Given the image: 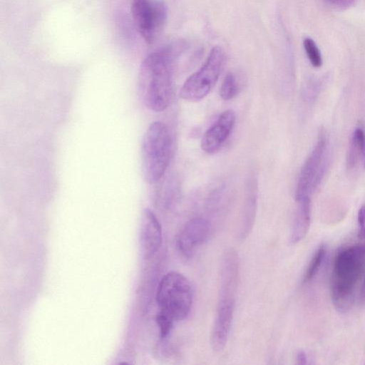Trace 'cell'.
Wrapping results in <instances>:
<instances>
[{"mask_svg": "<svg viewBox=\"0 0 365 365\" xmlns=\"http://www.w3.org/2000/svg\"><path fill=\"white\" fill-rule=\"evenodd\" d=\"M175 56V48L167 45L150 53L140 65V96L145 106L153 112L163 111L170 103Z\"/></svg>", "mask_w": 365, "mask_h": 365, "instance_id": "cell-1", "label": "cell"}, {"mask_svg": "<svg viewBox=\"0 0 365 365\" xmlns=\"http://www.w3.org/2000/svg\"><path fill=\"white\" fill-rule=\"evenodd\" d=\"M364 266V243L341 248L336 254L331 276V298L339 312H346L351 308Z\"/></svg>", "mask_w": 365, "mask_h": 365, "instance_id": "cell-2", "label": "cell"}, {"mask_svg": "<svg viewBox=\"0 0 365 365\" xmlns=\"http://www.w3.org/2000/svg\"><path fill=\"white\" fill-rule=\"evenodd\" d=\"M171 153V138L167 125L160 121L152 123L142 142V168L145 180L157 182L165 174Z\"/></svg>", "mask_w": 365, "mask_h": 365, "instance_id": "cell-3", "label": "cell"}, {"mask_svg": "<svg viewBox=\"0 0 365 365\" xmlns=\"http://www.w3.org/2000/svg\"><path fill=\"white\" fill-rule=\"evenodd\" d=\"M192 298L191 284L182 274L172 271L160 280L156 292L159 312L166 314L175 322L187 316Z\"/></svg>", "mask_w": 365, "mask_h": 365, "instance_id": "cell-4", "label": "cell"}, {"mask_svg": "<svg viewBox=\"0 0 365 365\" xmlns=\"http://www.w3.org/2000/svg\"><path fill=\"white\" fill-rule=\"evenodd\" d=\"M225 60L222 48L220 46L213 47L200 68L184 82L179 93L180 98L195 102L206 97L217 81Z\"/></svg>", "mask_w": 365, "mask_h": 365, "instance_id": "cell-5", "label": "cell"}, {"mask_svg": "<svg viewBox=\"0 0 365 365\" xmlns=\"http://www.w3.org/2000/svg\"><path fill=\"white\" fill-rule=\"evenodd\" d=\"M131 12L141 36L152 43L167 20L165 3L163 0H132Z\"/></svg>", "mask_w": 365, "mask_h": 365, "instance_id": "cell-6", "label": "cell"}, {"mask_svg": "<svg viewBox=\"0 0 365 365\" xmlns=\"http://www.w3.org/2000/svg\"><path fill=\"white\" fill-rule=\"evenodd\" d=\"M327 146L326 137L322 133L299 173L295 191L296 200L310 197L320 182L325 169Z\"/></svg>", "mask_w": 365, "mask_h": 365, "instance_id": "cell-7", "label": "cell"}, {"mask_svg": "<svg viewBox=\"0 0 365 365\" xmlns=\"http://www.w3.org/2000/svg\"><path fill=\"white\" fill-rule=\"evenodd\" d=\"M235 310V296L220 295L212 326L210 344L215 352L222 351L227 343Z\"/></svg>", "mask_w": 365, "mask_h": 365, "instance_id": "cell-8", "label": "cell"}, {"mask_svg": "<svg viewBox=\"0 0 365 365\" xmlns=\"http://www.w3.org/2000/svg\"><path fill=\"white\" fill-rule=\"evenodd\" d=\"M162 244V228L154 212L145 208L142 213L139 232V249L142 257L148 259L159 250Z\"/></svg>", "mask_w": 365, "mask_h": 365, "instance_id": "cell-9", "label": "cell"}, {"mask_svg": "<svg viewBox=\"0 0 365 365\" xmlns=\"http://www.w3.org/2000/svg\"><path fill=\"white\" fill-rule=\"evenodd\" d=\"M211 230L210 222L195 217L186 223L177 239L178 250L186 257H191L196 249L207 238Z\"/></svg>", "mask_w": 365, "mask_h": 365, "instance_id": "cell-10", "label": "cell"}, {"mask_svg": "<svg viewBox=\"0 0 365 365\" xmlns=\"http://www.w3.org/2000/svg\"><path fill=\"white\" fill-rule=\"evenodd\" d=\"M235 118L233 110H227L222 112L203 134L200 143L202 150L210 154L219 150L230 135Z\"/></svg>", "mask_w": 365, "mask_h": 365, "instance_id": "cell-11", "label": "cell"}, {"mask_svg": "<svg viewBox=\"0 0 365 365\" xmlns=\"http://www.w3.org/2000/svg\"><path fill=\"white\" fill-rule=\"evenodd\" d=\"M296 201L297 205L291 232V241L294 244L304 239L308 232L311 222L310 197H306Z\"/></svg>", "mask_w": 365, "mask_h": 365, "instance_id": "cell-12", "label": "cell"}, {"mask_svg": "<svg viewBox=\"0 0 365 365\" xmlns=\"http://www.w3.org/2000/svg\"><path fill=\"white\" fill-rule=\"evenodd\" d=\"M365 148V135L363 130L357 128L353 133L347 155V166L353 168L357 164Z\"/></svg>", "mask_w": 365, "mask_h": 365, "instance_id": "cell-13", "label": "cell"}, {"mask_svg": "<svg viewBox=\"0 0 365 365\" xmlns=\"http://www.w3.org/2000/svg\"><path fill=\"white\" fill-rule=\"evenodd\" d=\"M326 252L327 248L324 245H321L317 249L304 273V282H309L317 274L323 262Z\"/></svg>", "mask_w": 365, "mask_h": 365, "instance_id": "cell-14", "label": "cell"}, {"mask_svg": "<svg viewBox=\"0 0 365 365\" xmlns=\"http://www.w3.org/2000/svg\"><path fill=\"white\" fill-rule=\"evenodd\" d=\"M304 48L311 64L315 68L322 65L321 52L315 41L311 38H305L303 41Z\"/></svg>", "mask_w": 365, "mask_h": 365, "instance_id": "cell-15", "label": "cell"}, {"mask_svg": "<svg viewBox=\"0 0 365 365\" xmlns=\"http://www.w3.org/2000/svg\"><path fill=\"white\" fill-rule=\"evenodd\" d=\"M237 91L238 86L235 76L232 73H227L220 89V97L225 101L231 100L237 95Z\"/></svg>", "mask_w": 365, "mask_h": 365, "instance_id": "cell-16", "label": "cell"}, {"mask_svg": "<svg viewBox=\"0 0 365 365\" xmlns=\"http://www.w3.org/2000/svg\"><path fill=\"white\" fill-rule=\"evenodd\" d=\"M156 322L159 327L160 336L165 338L170 333L175 321L166 314L158 312L156 316Z\"/></svg>", "mask_w": 365, "mask_h": 365, "instance_id": "cell-17", "label": "cell"}, {"mask_svg": "<svg viewBox=\"0 0 365 365\" xmlns=\"http://www.w3.org/2000/svg\"><path fill=\"white\" fill-rule=\"evenodd\" d=\"M324 1L335 9L345 10L352 7L356 0H324Z\"/></svg>", "mask_w": 365, "mask_h": 365, "instance_id": "cell-18", "label": "cell"}, {"mask_svg": "<svg viewBox=\"0 0 365 365\" xmlns=\"http://www.w3.org/2000/svg\"><path fill=\"white\" fill-rule=\"evenodd\" d=\"M357 219L359 235L361 238L365 239V205L359 209Z\"/></svg>", "mask_w": 365, "mask_h": 365, "instance_id": "cell-19", "label": "cell"}, {"mask_svg": "<svg viewBox=\"0 0 365 365\" xmlns=\"http://www.w3.org/2000/svg\"><path fill=\"white\" fill-rule=\"evenodd\" d=\"M297 363L298 364H305L307 363V356L303 351H299L296 356Z\"/></svg>", "mask_w": 365, "mask_h": 365, "instance_id": "cell-20", "label": "cell"}, {"mask_svg": "<svg viewBox=\"0 0 365 365\" xmlns=\"http://www.w3.org/2000/svg\"><path fill=\"white\" fill-rule=\"evenodd\" d=\"M359 302L361 304H365V274L363 283L360 289V293L359 295Z\"/></svg>", "mask_w": 365, "mask_h": 365, "instance_id": "cell-21", "label": "cell"}, {"mask_svg": "<svg viewBox=\"0 0 365 365\" xmlns=\"http://www.w3.org/2000/svg\"><path fill=\"white\" fill-rule=\"evenodd\" d=\"M364 168H365V159H364Z\"/></svg>", "mask_w": 365, "mask_h": 365, "instance_id": "cell-22", "label": "cell"}]
</instances>
